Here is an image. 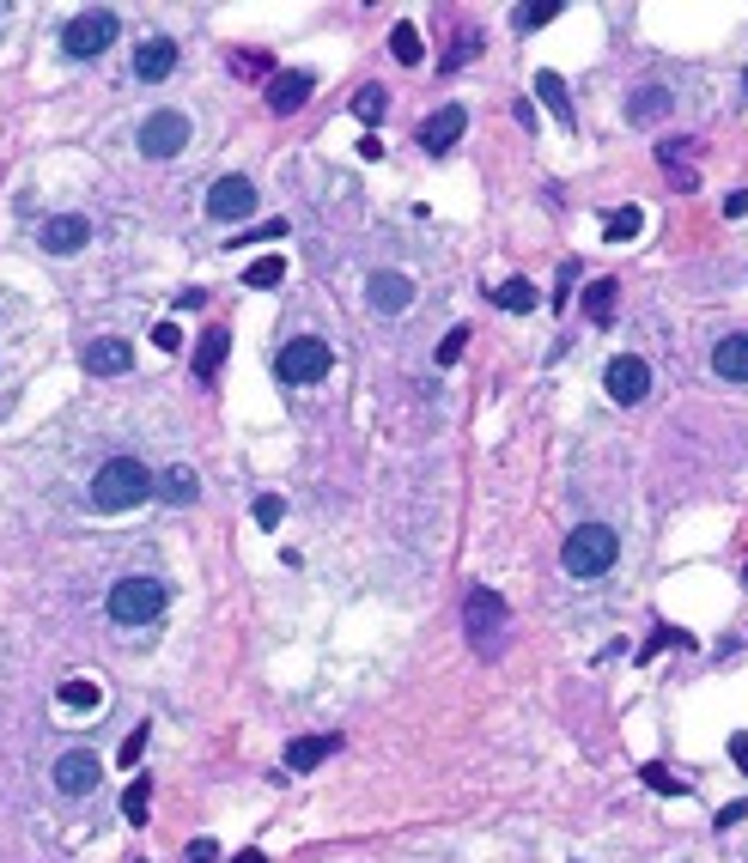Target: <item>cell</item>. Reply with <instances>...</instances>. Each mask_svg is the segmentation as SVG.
Listing matches in <instances>:
<instances>
[{"mask_svg": "<svg viewBox=\"0 0 748 863\" xmlns=\"http://www.w3.org/2000/svg\"><path fill=\"white\" fill-rule=\"evenodd\" d=\"M286 238V219H262L256 231H232V244H280Z\"/></svg>", "mask_w": 748, "mask_h": 863, "instance_id": "cell-33", "label": "cell"}, {"mask_svg": "<svg viewBox=\"0 0 748 863\" xmlns=\"http://www.w3.org/2000/svg\"><path fill=\"white\" fill-rule=\"evenodd\" d=\"M171 73H177V37H146L134 49V80L140 86H159V80H171Z\"/></svg>", "mask_w": 748, "mask_h": 863, "instance_id": "cell-11", "label": "cell"}, {"mask_svg": "<svg viewBox=\"0 0 748 863\" xmlns=\"http://www.w3.org/2000/svg\"><path fill=\"white\" fill-rule=\"evenodd\" d=\"M463 347H469V329L457 323L451 335H444V341H438V365H457V359H463Z\"/></svg>", "mask_w": 748, "mask_h": 863, "instance_id": "cell-35", "label": "cell"}, {"mask_svg": "<svg viewBox=\"0 0 748 863\" xmlns=\"http://www.w3.org/2000/svg\"><path fill=\"white\" fill-rule=\"evenodd\" d=\"M116 37H122L116 13H110V7H92V13H80V19H67L61 49H67V55H80V61H92V55H104Z\"/></svg>", "mask_w": 748, "mask_h": 863, "instance_id": "cell-6", "label": "cell"}, {"mask_svg": "<svg viewBox=\"0 0 748 863\" xmlns=\"http://www.w3.org/2000/svg\"><path fill=\"white\" fill-rule=\"evenodd\" d=\"M140 748H146V724H134V736L122 742V766H134V760H140Z\"/></svg>", "mask_w": 748, "mask_h": 863, "instance_id": "cell-39", "label": "cell"}, {"mask_svg": "<svg viewBox=\"0 0 748 863\" xmlns=\"http://www.w3.org/2000/svg\"><path fill=\"white\" fill-rule=\"evenodd\" d=\"M615 292H621L615 280H590V286H584V317H590L596 329L615 323Z\"/></svg>", "mask_w": 748, "mask_h": 863, "instance_id": "cell-21", "label": "cell"}, {"mask_svg": "<svg viewBox=\"0 0 748 863\" xmlns=\"http://www.w3.org/2000/svg\"><path fill=\"white\" fill-rule=\"evenodd\" d=\"M390 55H396L402 67H414V61L426 55V43H420V31H414V25H396V31H390Z\"/></svg>", "mask_w": 748, "mask_h": 863, "instance_id": "cell-28", "label": "cell"}, {"mask_svg": "<svg viewBox=\"0 0 748 863\" xmlns=\"http://www.w3.org/2000/svg\"><path fill=\"white\" fill-rule=\"evenodd\" d=\"M463 128H469V110H463V104H444V110H432V116L420 122V146H426V152H451Z\"/></svg>", "mask_w": 748, "mask_h": 863, "instance_id": "cell-13", "label": "cell"}, {"mask_svg": "<svg viewBox=\"0 0 748 863\" xmlns=\"http://www.w3.org/2000/svg\"><path fill=\"white\" fill-rule=\"evenodd\" d=\"M232 863H268V857H262V851H238Z\"/></svg>", "mask_w": 748, "mask_h": 863, "instance_id": "cell-43", "label": "cell"}, {"mask_svg": "<svg viewBox=\"0 0 748 863\" xmlns=\"http://www.w3.org/2000/svg\"><path fill=\"white\" fill-rule=\"evenodd\" d=\"M183 863H219V845H213V839H189Z\"/></svg>", "mask_w": 748, "mask_h": 863, "instance_id": "cell-37", "label": "cell"}, {"mask_svg": "<svg viewBox=\"0 0 748 863\" xmlns=\"http://www.w3.org/2000/svg\"><path fill=\"white\" fill-rule=\"evenodd\" d=\"M98 778H104V766H98V754H92V748H67V754L55 760V791H67V797L98 791Z\"/></svg>", "mask_w": 748, "mask_h": 863, "instance_id": "cell-9", "label": "cell"}, {"mask_svg": "<svg viewBox=\"0 0 748 863\" xmlns=\"http://www.w3.org/2000/svg\"><path fill=\"white\" fill-rule=\"evenodd\" d=\"M724 213H730V219H742V213H748V189H736V195L724 201Z\"/></svg>", "mask_w": 748, "mask_h": 863, "instance_id": "cell-42", "label": "cell"}, {"mask_svg": "<svg viewBox=\"0 0 748 863\" xmlns=\"http://www.w3.org/2000/svg\"><path fill=\"white\" fill-rule=\"evenodd\" d=\"M384 110H390V98H384L378 86H365V92H353V116H359V122H384Z\"/></svg>", "mask_w": 748, "mask_h": 863, "instance_id": "cell-31", "label": "cell"}, {"mask_svg": "<svg viewBox=\"0 0 748 863\" xmlns=\"http://www.w3.org/2000/svg\"><path fill=\"white\" fill-rule=\"evenodd\" d=\"M536 98L548 104V116H554L560 128H572V92H566L560 73H536Z\"/></svg>", "mask_w": 748, "mask_h": 863, "instance_id": "cell-20", "label": "cell"}, {"mask_svg": "<svg viewBox=\"0 0 748 863\" xmlns=\"http://www.w3.org/2000/svg\"><path fill=\"white\" fill-rule=\"evenodd\" d=\"M603 389H609L621 408H633V402H645V396H651V365H645V359H633V353H621V359H609Z\"/></svg>", "mask_w": 748, "mask_h": 863, "instance_id": "cell-8", "label": "cell"}, {"mask_svg": "<svg viewBox=\"0 0 748 863\" xmlns=\"http://www.w3.org/2000/svg\"><path fill=\"white\" fill-rule=\"evenodd\" d=\"M639 225H645L639 207H615V213L603 219V238H609V244H627V238H639Z\"/></svg>", "mask_w": 748, "mask_h": 863, "instance_id": "cell-24", "label": "cell"}, {"mask_svg": "<svg viewBox=\"0 0 748 863\" xmlns=\"http://www.w3.org/2000/svg\"><path fill=\"white\" fill-rule=\"evenodd\" d=\"M669 110V86H645L639 98H633V122H651V116H663Z\"/></svg>", "mask_w": 748, "mask_h": 863, "instance_id": "cell-32", "label": "cell"}, {"mask_svg": "<svg viewBox=\"0 0 748 863\" xmlns=\"http://www.w3.org/2000/svg\"><path fill=\"white\" fill-rule=\"evenodd\" d=\"M55 699L67 705V712H98V705H104V687H98V681H61Z\"/></svg>", "mask_w": 748, "mask_h": 863, "instance_id": "cell-23", "label": "cell"}, {"mask_svg": "<svg viewBox=\"0 0 748 863\" xmlns=\"http://www.w3.org/2000/svg\"><path fill=\"white\" fill-rule=\"evenodd\" d=\"M548 19H560V0H536V7H517V13H511L517 31H542Z\"/></svg>", "mask_w": 748, "mask_h": 863, "instance_id": "cell-29", "label": "cell"}, {"mask_svg": "<svg viewBox=\"0 0 748 863\" xmlns=\"http://www.w3.org/2000/svg\"><path fill=\"white\" fill-rule=\"evenodd\" d=\"M153 493L165 499V505H195V493H201V481H195V468H165V475L153 481Z\"/></svg>", "mask_w": 748, "mask_h": 863, "instance_id": "cell-19", "label": "cell"}, {"mask_svg": "<svg viewBox=\"0 0 748 863\" xmlns=\"http://www.w3.org/2000/svg\"><path fill=\"white\" fill-rule=\"evenodd\" d=\"M189 116L183 110H153V116H146L140 122V134H134V146L146 152V159H177V152L189 146Z\"/></svg>", "mask_w": 748, "mask_h": 863, "instance_id": "cell-7", "label": "cell"}, {"mask_svg": "<svg viewBox=\"0 0 748 863\" xmlns=\"http://www.w3.org/2000/svg\"><path fill=\"white\" fill-rule=\"evenodd\" d=\"M226 353H232V329H207L201 347H195V377H213L219 365H226Z\"/></svg>", "mask_w": 748, "mask_h": 863, "instance_id": "cell-22", "label": "cell"}, {"mask_svg": "<svg viewBox=\"0 0 748 863\" xmlns=\"http://www.w3.org/2000/svg\"><path fill=\"white\" fill-rule=\"evenodd\" d=\"M475 55H481V31H457V43L444 49V61H438V67H444V73H463Z\"/></svg>", "mask_w": 748, "mask_h": 863, "instance_id": "cell-25", "label": "cell"}, {"mask_svg": "<svg viewBox=\"0 0 748 863\" xmlns=\"http://www.w3.org/2000/svg\"><path fill=\"white\" fill-rule=\"evenodd\" d=\"M730 760H736V766L748 772V730H742V736H730Z\"/></svg>", "mask_w": 748, "mask_h": 863, "instance_id": "cell-41", "label": "cell"}, {"mask_svg": "<svg viewBox=\"0 0 748 863\" xmlns=\"http://www.w3.org/2000/svg\"><path fill=\"white\" fill-rule=\"evenodd\" d=\"M153 341H159L165 353H177V347H183V329H177V323H159V329H153Z\"/></svg>", "mask_w": 748, "mask_h": 863, "instance_id": "cell-38", "label": "cell"}, {"mask_svg": "<svg viewBox=\"0 0 748 863\" xmlns=\"http://www.w3.org/2000/svg\"><path fill=\"white\" fill-rule=\"evenodd\" d=\"M335 748H341V736H298V742L286 748V772H311V766H323Z\"/></svg>", "mask_w": 748, "mask_h": 863, "instance_id": "cell-18", "label": "cell"}, {"mask_svg": "<svg viewBox=\"0 0 748 863\" xmlns=\"http://www.w3.org/2000/svg\"><path fill=\"white\" fill-rule=\"evenodd\" d=\"M742 815H748V803H724V809H718V827H736Z\"/></svg>", "mask_w": 748, "mask_h": 863, "instance_id": "cell-40", "label": "cell"}, {"mask_svg": "<svg viewBox=\"0 0 748 863\" xmlns=\"http://www.w3.org/2000/svg\"><path fill=\"white\" fill-rule=\"evenodd\" d=\"M742 584H748V566H742Z\"/></svg>", "mask_w": 748, "mask_h": 863, "instance_id": "cell-44", "label": "cell"}, {"mask_svg": "<svg viewBox=\"0 0 748 863\" xmlns=\"http://www.w3.org/2000/svg\"><path fill=\"white\" fill-rule=\"evenodd\" d=\"M505 639H511V608L493 590H469V645L481 657H499Z\"/></svg>", "mask_w": 748, "mask_h": 863, "instance_id": "cell-5", "label": "cell"}, {"mask_svg": "<svg viewBox=\"0 0 748 863\" xmlns=\"http://www.w3.org/2000/svg\"><path fill=\"white\" fill-rule=\"evenodd\" d=\"M165 602H171L165 584L146 578V572H128V578L110 584V620H122V626H153L165 614Z\"/></svg>", "mask_w": 748, "mask_h": 863, "instance_id": "cell-3", "label": "cell"}, {"mask_svg": "<svg viewBox=\"0 0 748 863\" xmlns=\"http://www.w3.org/2000/svg\"><path fill=\"white\" fill-rule=\"evenodd\" d=\"M250 207H256V183H250V177H219V183L207 189V213H213L219 225L244 219Z\"/></svg>", "mask_w": 748, "mask_h": 863, "instance_id": "cell-10", "label": "cell"}, {"mask_svg": "<svg viewBox=\"0 0 748 863\" xmlns=\"http://www.w3.org/2000/svg\"><path fill=\"white\" fill-rule=\"evenodd\" d=\"M335 371V353H329V341H317V335H298V341H286L280 353H274V377L280 383H323Z\"/></svg>", "mask_w": 748, "mask_h": 863, "instance_id": "cell-4", "label": "cell"}, {"mask_svg": "<svg viewBox=\"0 0 748 863\" xmlns=\"http://www.w3.org/2000/svg\"><path fill=\"white\" fill-rule=\"evenodd\" d=\"M493 304L499 310H536V286L530 280H505V286H493Z\"/></svg>", "mask_w": 748, "mask_h": 863, "instance_id": "cell-27", "label": "cell"}, {"mask_svg": "<svg viewBox=\"0 0 748 863\" xmlns=\"http://www.w3.org/2000/svg\"><path fill=\"white\" fill-rule=\"evenodd\" d=\"M712 371H718L724 383H748V335H724V341L712 347Z\"/></svg>", "mask_w": 748, "mask_h": 863, "instance_id": "cell-17", "label": "cell"}, {"mask_svg": "<svg viewBox=\"0 0 748 863\" xmlns=\"http://www.w3.org/2000/svg\"><path fill=\"white\" fill-rule=\"evenodd\" d=\"M86 238H92V225H86L80 213H61V219H49V225L37 231V244H43L49 256H73V250H86Z\"/></svg>", "mask_w": 748, "mask_h": 863, "instance_id": "cell-14", "label": "cell"}, {"mask_svg": "<svg viewBox=\"0 0 748 863\" xmlns=\"http://www.w3.org/2000/svg\"><path fill=\"white\" fill-rule=\"evenodd\" d=\"M311 92H317L311 73H274V80H268V110H274V116H292V110L311 104Z\"/></svg>", "mask_w": 748, "mask_h": 863, "instance_id": "cell-15", "label": "cell"}, {"mask_svg": "<svg viewBox=\"0 0 748 863\" xmlns=\"http://www.w3.org/2000/svg\"><path fill=\"white\" fill-rule=\"evenodd\" d=\"M146 803H153V784L134 778V784H128V797H122V821H128V827H140V821H146Z\"/></svg>", "mask_w": 748, "mask_h": 863, "instance_id": "cell-30", "label": "cell"}, {"mask_svg": "<svg viewBox=\"0 0 748 863\" xmlns=\"http://www.w3.org/2000/svg\"><path fill=\"white\" fill-rule=\"evenodd\" d=\"M414 304V280L408 274H378L371 280V310H384V317H396V310Z\"/></svg>", "mask_w": 748, "mask_h": 863, "instance_id": "cell-16", "label": "cell"}, {"mask_svg": "<svg viewBox=\"0 0 748 863\" xmlns=\"http://www.w3.org/2000/svg\"><path fill=\"white\" fill-rule=\"evenodd\" d=\"M280 517H286V499H280V493H262V499H256V523H262V529H280Z\"/></svg>", "mask_w": 748, "mask_h": 863, "instance_id": "cell-34", "label": "cell"}, {"mask_svg": "<svg viewBox=\"0 0 748 863\" xmlns=\"http://www.w3.org/2000/svg\"><path fill=\"white\" fill-rule=\"evenodd\" d=\"M742 86H748V80H742Z\"/></svg>", "mask_w": 748, "mask_h": 863, "instance_id": "cell-45", "label": "cell"}, {"mask_svg": "<svg viewBox=\"0 0 748 863\" xmlns=\"http://www.w3.org/2000/svg\"><path fill=\"white\" fill-rule=\"evenodd\" d=\"M280 280H286V262H280V256H262V262L244 268V286H256V292H274Z\"/></svg>", "mask_w": 748, "mask_h": 863, "instance_id": "cell-26", "label": "cell"}, {"mask_svg": "<svg viewBox=\"0 0 748 863\" xmlns=\"http://www.w3.org/2000/svg\"><path fill=\"white\" fill-rule=\"evenodd\" d=\"M645 784H651V791H669V797H682V791H688V778H669L663 766H645Z\"/></svg>", "mask_w": 748, "mask_h": 863, "instance_id": "cell-36", "label": "cell"}, {"mask_svg": "<svg viewBox=\"0 0 748 863\" xmlns=\"http://www.w3.org/2000/svg\"><path fill=\"white\" fill-rule=\"evenodd\" d=\"M86 371L92 377H128L134 371V347L128 341H116V335H98V341H86Z\"/></svg>", "mask_w": 748, "mask_h": 863, "instance_id": "cell-12", "label": "cell"}, {"mask_svg": "<svg viewBox=\"0 0 748 863\" xmlns=\"http://www.w3.org/2000/svg\"><path fill=\"white\" fill-rule=\"evenodd\" d=\"M615 560H621V535L609 529V523H578L572 535H566V547H560V566L572 572V578H603V572H615Z\"/></svg>", "mask_w": 748, "mask_h": 863, "instance_id": "cell-2", "label": "cell"}, {"mask_svg": "<svg viewBox=\"0 0 748 863\" xmlns=\"http://www.w3.org/2000/svg\"><path fill=\"white\" fill-rule=\"evenodd\" d=\"M140 499H153V468L140 456H110L92 475V505L98 511H134Z\"/></svg>", "mask_w": 748, "mask_h": 863, "instance_id": "cell-1", "label": "cell"}]
</instances>
